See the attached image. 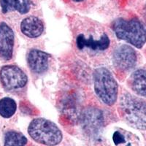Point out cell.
<instances>
[{"label":"cell","mask_w":146,"mask_h":146,"mask_svg":"<svg viewBox=\"0 0 146 146\" xmlns=\"http://www.w3.org/2000/svg\"><path fill=\"white\" fill-rule=\"evenodd\" d=\"M17 109L15 100L10 97H4L0 100V115L5 118H11Z\"/></svg>","instance_id":"15"},{"label":"cell","mask_w":146,"mask_h":146,"mask_svg":"<svg viewBox=\"0 0 146 146\" xmlns=\"http://www.w3.org/2000/svg\"><path fill=\"white\" fill-rule=\"evenodd\" d=\"M29 135L34 141L48 146H55L62 140L63 135L56 123L45 118L34 119L28 127Z\"/></svg>","instance_id":"4"},{"label":"cell","mask_w":146,"mask_h":146,"mask_svg":"<svg viewBox=\"0 0 146 146\" xmlns=\"http://www.w3.org/2000/svg\"><path fill=\"white\" fill-rule=\"evenodd\" d=\"M93 79L95 93L99 99L108 106L114 105L118 98V85L111 72L105 67L96 69Z\"/></svg>","instance_id":"5"},{"label":"cell","mask_w":146,"mask_h":146,"mask_svg":"<svg viewBox=\"0 0 146 146\" xmlns=\"http://www.w3.org/2000/svg\"><path fill=\"white\" fill-rule=\"evenodd\" d=\"M74 33L76 47L80 51L86 50L91 53H102L110 45L107 32L100 26H95L92 23L89 26L85 23L76 27Z\"/></svg>","instance_id":"1"},{"label":"cell","mask_w":146,"mask_h":146,"mask_svg":"<svg viewBox=\"0 0 146 146\" xmlns=\"http://www.w3.org/2000/svg\"><path fill=\"white\" fill-rule=\"evenodd\" d=\"M80 121L85 131L89 135H96L103 126L104 118L102 113L96 108H87L81 114Z\"/></svg>","instance_id":"8"},{"label":"cell","mask_w":146,"mask_h":146,"mask_svg":"<svg viewBox=\"0 0 146 146\" xmlns=\"http://www.w3.org/2000/svg\"><path fill=\"white\" fill-rule=\"evenodd\" d=\"M32 5V0H0V6L3 13L17 11L23 15L29 12Z\"/></svg>","instance_id":"12"},{"label":"cell","mask_w":146,"mask_h":146,"mask_svg":"<svg viewBox=\"0 0 146 146\" xmlns=\"http://www.w3.org/2000/svg\"><path fill=\"white\" fill-rule=\"evenodd\" d=\"M115 66L121 71L132 69L137 63V53L134 48L128 45H122L115 49L113 55Z\"/></svg>","instance_id":"7"},{"label":"cell","mask_w":146,"mask_h":146,"mask_svg":"<svg viewBox=\"0 0 146 146\" xmlns=\"http://www.w3.org/2000/svg\"><path fill=\"white\" fill-rule=\"evenodd\" d=\"M120 110L123 118L131 127L146 129V103L129 94H125L120 100Z\"/></svg>","instance_id":"3"},{"label":"cell","mask_w":146,"mask_h":146,"mask_svg":"<svg viewBox=\"0 0 146 146\" xmlns=\"http://www.w3.org/2000/svg\"><path fill=\"white\" fill-rule=\"evenodd\" d=\"M113 142L115 145L121 144V143H123L125 142L124 137L121 135L119 131H115L113 135Z\"/></svg>","instance_id":"16"},{"label":"cell","mask_w":146,"mask_h":146,"mask_svg":"<svg viewBox=\"0 0 146 146\" xmlns=\"http://www.w3.org/2000/svg\"><path fill=\"white\" fill-rule=\"evenodd\" d=\"M131 90L139 96H146V70H137L129 78Z\"/></svg>","instance_id":"13"},{"label":"cell","mask_w":146,"mask_h":146,"mask_svg":"<svg viewBox=\"0 0 146 146\" xmlns=\"http://www.w3.org/2000/svg\"><path fill=\"white\" fill-rule=\"evenodd\" d=\"M0 80L6 89L17 90L25 87L28 78L18 66L6 65L0 70Z\"/></svg>","instance_id":"6"},{"label":"cell","mask_w":146,"mask_h":146,"mask_svg":"<svg viewBox=\"0 0 146 146\" xmlns=\"http://www.w3.org/2000/svg\"><path fill=\"white\" fill-rule=\"evenodd\" d=\"M15 35L11 28L5 22L0 23V58L10 60L13 54Z\"/></svg>","instance_id":"9"},{"label":"cell","mask_w":146,"mask_h":146,"mask_svg":"<svg viewBox=\"0 0 146 146\" xmlns=\"http://www.w3.org/2000/svg\"><path fill=\"white\" fill-rule=\"evenodd\" d=\"M73 2H75V3H82L85 1V0H72Z\"/></svg>","instance_id":"18"},{"label":"cell","mask_w":146,"mask_h":146,"mask_svg":"<svg viewBox=\"0 0 146 146\" xmlns=\"http://www.w3.org/2000/svg\"><path fill=\"white\" fill-rule=\"evenodd\" d=\"M49 55L37 49H32L27 55V63L30 70L35 73L41 74L48 70Z\"/></svg>","instance_id":"10"},{"label":"cell","mask_w":146,"mask_h":146,"mask_svg":"<svg viewBox=\"0 0 146 146\" xmlns=\"http://www.w3.org/2000/svg\"><path fill=\"white\" fill-rule=\"evenodd\" d=\"M21 30L23 35L29 38H36L43 32L44 24L37 17L29 16L22 21Z\"/></svg>","instance_id":"11"},{"label":"cell","mask_w":146,"mask_h":146,"mask_svg":"<svg viewBox=\"0 0 146 146\" xmlns=\"http://www.w3.org/2000/svg\"><path fill=\"white\" fill-rule=\"evenodd\" d=\"M143 17H144L145 20L146 21V3L144 7H143Z\"/></svg>","instance_id":"17"},{"label":"cell","mask_w":146,"mask_h":146,"mask_svg":"<svg viewBox=\"0 0 146 146\" xmlns=\"http://www.w3.org/2000/svg\"><path fill=\"white\" fill-rule=\"evenodd\" d=\"M117 38L124 40L137 48H142L146 42V29L136 18L125 20L118 18L112 24Z\"/></svg>","instance_id":"2"},{"label":"cell","mask_w":146,"mask_h":146,"mask_svg":"<svg viewBox=\"0 0 146 146\" xmlns=\"http://www.w3.org/2000/svg\"><path fill=\"white\" fill-rule=\"evenodd\" d=\"M27 143V137L22 133L13 130L5 133L4 146H25Z\"/></svg>","instance_id":"14"}]
</instances>
